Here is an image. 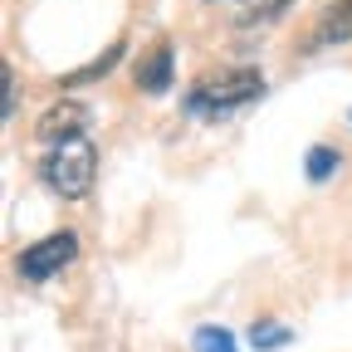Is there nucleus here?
Wrapping results in <instances>:
<instances>
[{
    "label": "nucleus",
    "instance_id": "11",
    "mask_svg": "<svg viewBox=\"0 0 352 352\" xmlns=\"http://www.w3.org/2000/svg\"><path fill=\"white\" fill-rule=\"evenodd\" d=\"M10 113H15V74L6 69V118H10Z\"/></svg>",
    "mask_w": 352,
    "mask_h": 352
},
{
    "label": "nucleus",
    "instance_id": "8",
    "mask_svg": "<svg viewBox=\"0 0 352 352\" xmlns=\"http://www.w3.org/2000/svg\"><path fill=\"white\" fill-rule=\"evenodd\" d=\"M122 59V39L113 44V50L103 54V59H94V64H88V69H78V74H69V78H59V88H74V83H88V78H98V74H108L113 64Z\"/></svg>",
    "mask_w": 352,
    "mask_h": 352
},
{
    "label": "nucleus",
    "instance_id": "10",
    "mask_svg": "<svg viewBox=\"0 0 352 352\" xmlns=\"http://www.w3.org/2000/svg\"><path fill=\"white\" fill-rule=\"evenodd\" d=\"M338 152L333 147H314V152H308V182H328V176L338 171Z\"/></svg>",
    "mask_w": 352,
    "mask_h": 352
},
{
    "label": "nucleus",
    "instance_id": "6",
    "mask_svg": "<svg viewBox=\"0 0 352 352\" xmlns=\"http://www.w3.org/2000/svg\"><path fill=\"white\" fill-rule=\"evenodd\" d=\"M352 39V0H333L318 20V44H347Z\"/></svg>",
    "mask_w": 352,
    "mask_h": 352
},
{
    "label": "nucleus",
    "instance_id": "4",
    "mask_svg": "<svg viewBox=\"0 0 352 352\" xmlns=\"http://www.w3.org/2000/svg\"><path fill=\"white\" fill-rule=\"evenodd\" d=\"M83 122H88V113H83V103H74V98H59L50 113H44L39 122H34V132L44 142H69V138H83Z\"/></svg>",
    "mask_w": 352,
    "mask_h": 352
},
{
    "label": "nucleus",
    "instance_id": "2",
    "mask_svg": "<svg viewBox=\"0 0 352 352\" xmlns=\"http://www.w3.org/2000/svg\"><path fill=\"white\" fill-rule=\"evenodd\" d=\"M94 171H98V147L88 138H69V142H54L39 162V176L44 186L64 201H78L94 191Z\"/></svg>",
    "mask_w": 352,
    "mask_h": 352
},
{
    "label": "nucleus",
    "instance_id": "5",
    "mask_svg": "<svg viewBox=\"0 0 352 352\" xmlns=\"http://www.w3.org/2000/svg\"><path fill=\"white\" fill-rule=\"evenodd\" d=\"M171 44L166 39H157L152 44V50L138 59V74H132V78H138V88H142V94H166V88H171Z\"/></svg>",
    "mask_w": 352,
    "mask_h": 352
},
{
    "label": "nucleus",
    "instance_id": "1",
    "mask_svg": "<svg viewBox=\"0 0 352 352\" xmlns=\"http://www.w3.org/2000/svg\"><path fill=\"white\" fill-rule=\"evenodd\" d=\"M259 94H264V74L254 64H230V69L201 74L186 94V108L201 113V118H215V113H230L240 103H254Z\"/></svg>",
    "mask_w": 352,
    "mask_h": 352
},
{
    "label": "nucleus",
    "instance_id": "7",
    "mask_svg": "<svg viewBox=\"0 0 352 352\" xmlns=\"http://www.w3.org/2000/svg\"><path fill=\"white\" fill-rule=\"evenodd\" d=\"M191 347H196V352H240V347H235V338H230L226 328H215V323H206V328H196V338H191Z\"/></svg>",
    "mask_w": 352,
    "mask_h": 352
},
{
    "label": "nucleus",
    "instance_id": "9",
    "mask_svg": "<svg viewBox=\"0 0 352 352\" xmlns=\"http://www.w3.org/2000/svg\"><path fill=\"white\" fill-rule=\"evenodd\" d=\"M289 338H294V333H289L284 323H254V328H250V342H254L259 352H274V347H284Z\"/></svg>",
    "mask_w": 352,
    "mask_h": 352
},
{
    "label": "nucleus",
    "instance_id": "3",
    "mask_svg": "<svg viewBox=\"0 0 352 352\" xmlns=\"http://www.w3.org/2000/svg\"><path fill=\"white\" fill-rule=\"evenodd\" d=\"M74 254H78V235H74V230H54V235L34 240V245L20 254V274H25L30 284H44L50 274H59Z\"/></svg>",
    "mask_w": 352,
    "mask_h": 352
}]
</instances>
